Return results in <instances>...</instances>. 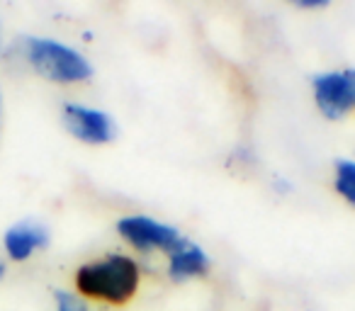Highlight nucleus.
<instances>
[{"instance_id": "obj_11", "label": "nucleus", "mask_w": 355, "mask_h": 311, "mask_svg": "<svg viewBox=\"0 0 355 311\" xmlns=\"http://www.w3.org/2000/svg\"><path fill=\"white\" fill-rule=\"evenodd\" d=\"M10 56V42L6 39V30H3V17H0V61H6Z\"/></svg>"}, {"instance_id": "obj_7", "label": "nucleus", "mask_w": 355, "mask_h": 311, "mask_svg": "<svg viewBox=\"0 0 355 311\" xmlns=\"http://www.w3.org/2000/svg\"><path fill=\"white\" fill-rule=\"evenodd\" d=\"M209 270H212L209 253L188 236H183V241L166 253V275L178 285L209 275Z\"/></svg>"}, {"instance_id": "obj_5", "label": "nucleus", "mask_w": 355, "mask_h": 311, "mask_svg": "<svg viewBox=\"0 0 355 311\" xmlns=\"http://www.w3.org/2000/svg\"><path fill=\"white\" fill-rule=\"evenodd\" d=\"M311 98L329 122H338L355 112V69H331L309 78Z\"/></svg>"}, {"instance_id": "obj_3", "label": "nucleus", "mask_w": 355, "mask_h": 311, "mask_svg": "<svg viewBox=\"0 0 355 311\" xmlns=\"http://www.w3.org/2000/svg\"><path fill=\"white\" fill-rule=\"evenodd\" d=\"M114 231H117V236L129 248L144 253V256H151V253L166 256L185 236L178 226L158 222V219L148 217V214H127V217H119L117 224H114Z\"/></svg>"}, {"instance_id": "obj_2", "label": "nucleus", "mask_w": 355, "mask_h": 311, "mask_svg": "<svg viewBox=\"0 0 355 311\" xmlns=\"http://www.w3.org/2000/svg\"><path fill=\"white\" fill-rule=\"evenodd\" d=\"M15 54L37 78L59 88H76L95 78V66L78 46L46 35H22L10 44Z\"/></svg>"}, {"instance_id": "obj_12", "label": "nucleus", "mask_w": 355, "mask_h": 311, "mask_svg": "<svg viewBox=\"0 0 355 311\" xmlns=\"http://www.w3.org/2000/svg\"><path fill=\"white\" fill-rule=\"evenodd\" d=\"M272 188H275V193H292V183L282 178V175L280 178H277V175L272 178Z\"/></svg>"}, {"instance_id": "obj_13", "label": "nucleus", "mask_w": 355, "mask_h": 311, "mask_svg": "<svg viewBox=\"0 0 355 311\" xmlns=\"http://www.w3.org/2000/svg\"><path fill=\"white\" fill-rule=\"evenodd\" d=\"M6 277H8V260L3 256H0V282L6 280Z\"/></svg>"}, {"instance_id": "obj_6", "label": "nucleus", "mask_w": 355, "mask_h": 311, "mask_svg": "<svg viewBox=\"0 0 355 311\" xmlns=\"http://www.w3.org/2000/svg\"><path fill=\"white\" fill-rule=\"evenodd\" d=\"M51 246V229L37 217H22L12 222L0 236V256L8 265H25Z\"/></svg>"}, {"instance_id": "obj_4", "label": "nucleus", "mask_w": 355, "mask_h": 311, "mask_svg": "<svg viewBox=\"0 0 355 311\" xmlns=\"http://www.w3.org/2000/svg\"><path fill=\"white\" fill-rule=\"evenodd\" d=\"M61 127L69 136L85 146H107L117 139V122L103 107L85 105L78 100H66L61 105Z\"/></svg>"}, {"instance_id": "obj_14", "label": "nucleus", "mask_w": 355, "mask_h": 311, "mask_svg": "<svg viewBox=\"0 0 355 311\" xmlns=\"http://www.w3.org/2000/svg\"><path fill=\"white\" fill-rule=\"evenodd\" d=\"M0 136H3V93H0Z\"/></svg>"}, {"instance_id": "obj_10", "label": "nucleus", "mask_w": 355, "mask_h": 311, "mask_svg": "<svg viewBox=\"0 0 355 311\" xmlns=\"http://www.w3.org/2000/svg\"><path fill=\"white\" fill-rule=\"evenodd\" d=\"M297 8L300 10H324V8H329V0H300Z\"/></svg>"}, {"instance_id": "obj_1", "label": "nucleus", "mask_w": 355, "mask_h": 311, "mask_svg": "<svg viewBox=\"0 0 355 311\" xmlns=\"http://www.w3.org/2000/svg\"><path fill=\"white\" fill-rule=\"evenodd\" d=\"M144 280L141 263L129 253L110 251L100 258L80 263L73 270V287L90 304L127 306L139 294Z\"/></svg>"}, {"instance_id": "obj_8", "label": "nucleus", "mask_w": 355, "mask_h": 311, "mask_svg": "<svg viewBox=\"0 0 355 311\" xmlns=\"http://www.w3.org/2000/svg\"><path fill=\"white\" fill-rule=\"evenodd\" d=\"M334 190L348 207L355 209V159H338L334 163Z\"/></svg>"}, {"instance_id": "obj_9", "label": "nucleus", "mask_w": 355, "mask_h": 311, "mask_svg": "<svg viewBox=\"0 0 355 311\" xmlns=\"http://www.w3.org/2000/svg\"><path fill=\"white\" fill-rule=\"evenodd\" d=\"M51 299H54V311H95L90 301H85L83 296L66 287H56Z\"/></svg>"}]
</instances>
